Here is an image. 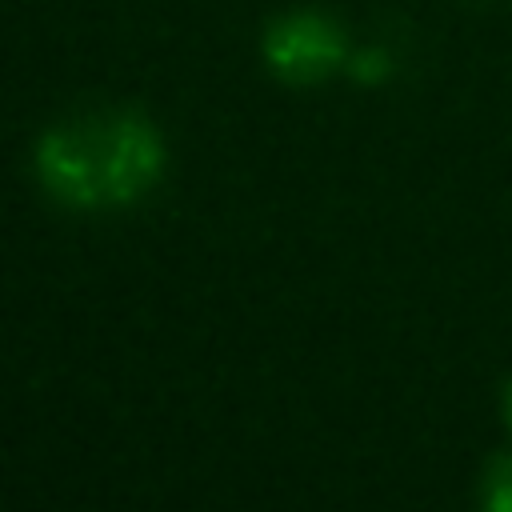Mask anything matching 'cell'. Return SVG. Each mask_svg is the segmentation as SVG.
<instances>
[{"label": "cell", "instance_id": "3", "mask_svg": "<svg viewBox=\"0 0 512 512\" xmlns=\"http://www.w3.org/2000/svg\"><path fill=\"white\" fill-rule=\"evenodd\" d=\"M480 512H512V452L500 456V460L488 468Z\"/></svg>", "mask_w": 512, "mask_h": 512}, {"label": "cell", "instance_id": "4", "mask_svg": "<svg viewBox=\"0 0 512 512\" xmlns=\"http://www.w3.org/2000/svg\"><path fill=\"white\" fill-rule=\"evenodd\" d=\"M352 72H356L364 84H376V80H384V72H388V56H384L380 48H364V52L352 56Z\"/></svg>", "mask_w": 512, "mask_h": 512}, {"label": "cell", "instance_id": "2", "mask_svg": "<svg viewBox=\"0 0 512 512\" xmlns=\"http://www.w3.org/2000/svg\"><path fill=\"white\" fill-rule=\"evenodd\" d=\"M344 32L320 12H292L264 36L268 68L288 84H320L344 64Z\"/></svg>", "mask_w": 512, "mask_h": 512}, {"label": "cell", "instance_id": "1", "mask_svg": "<svg viewBox=\"0 0 512 512\" xmlns=\"http://www.w3.org/2000/svg\"><path fill=\"white\" fill-rule=\"evenodd\" d=\"M164 172V140L140 112H92L56 124L36 144L40 184L68 208H120Z\"/></svg>", "mask_w": 512, "mask_h": 512}, {"label": "cell", "instance_id": "5", "mask_svg": "<svg viewBox=\"0 0 512 512\" xmlns=\"http://www.w3.org/2000/svg\"><path fill=\"white\" fill-rule=\"evenodd\" d=\"M504 420H508V428H512V384H508V396H504Z\"/></svg>", "mask_w": 512, "mask_h": 512}]
</instances>
